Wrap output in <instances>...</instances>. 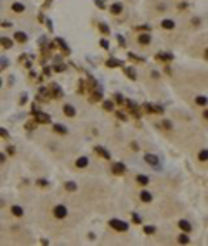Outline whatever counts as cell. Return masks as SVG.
Instances as JSON below:
<instances>
[{"label": "cell", "mask_w": 208, "mask_h": 246, "mask_svg": "<svg viewBox=\"0 0 208 246\" xmlns=\"http://www.w3.org/2000/svg\"><path fill=\"white\" fill-rule=\"evenodd\" d=\"M161 28H163V30H168V31L175 30V21L174 19H163V21H161Z\"/></svg>", "instance_id": "52a82bcc"}, {"label": "cell", "mask_w": 208, "mask_h": 246, "mask_svg": "<svg viewBox=\"0 0 208 246\" xmlns=\"http://www.w3.org/2000/svg\"><path fill=\"white\" fill-rule=\"evenodd\" d=\"M111 12L113 14H120V12H122V4H115L111 7Z\"/></svg>", "instance_id": "d6986e66"}, {"label": "cell", "mask_w": 208, "mask_h": 246, "mask_svg": "<svg viewBox=\"0 0 208 246\" xmlns=\"http://www.w3.org/2000/svg\"><path fill=\"white\" fill-rule=\"evenodd\" d=\"M11 210H12V215H16V217H23V213H24L21 206H12Z\"/></svg>", "instance_id": "2e32d148"}, {"label": "cell", "mask_w": 208, "mask_h": 246, "mask_svg": "<svg viewBox=\"0 0 208 246\" xmlns=\"http://www.w3.org/2000/svg\"><path fill=\"white\" fill-rule=\"evenodd\" d=\"M75 165H76V168H85L87 165H89V158H87V156H80L76 161H75Z\"/></svg>", "instance_id": "30bf717a"}, {"label": "cell", "mask_w": 208, "mask_h": 246, "mask_svg": "<svg viewBox=\"0 0 208 246\" xmlns=\"http://www.w3.org/2000/svg\"><path fill=\"white\" fill-rule=\"evenodd\" d=\"M135 180H137L141 186H148V184H149V177H146V175H137V177H135Z\"/></svg>", "instance_id": "4fadbf2b"}, {"label": "cell", "mask_w": 208, "mask_h": 246, "mask_svg": "<svg viewBox=\"0 0 208 246\" xmlns=\"http://www.w3.org/2000/svg\"><path fill=\"white\" fill-rule=\"evenodd\" d=\"M104 108L108 109V111H111V109H113V104H111V102H104Z\"/></svg>", "instance_id": "d4e9b609"}, {"label": "cell", "mask_w": 208, "mask_h": 246, "mask_svg": "<svg viewBox=\"0 0 208 246\" xmlns=\"http://www.w3.org/2000/svg\"><path fill=\"white\" fill-rule=\"evenodd\" d=\"M123 172H125V165H123V163H115V165H113V173L122 175Z\"/></svg>", "instance_id": "8fae6325"}, {"label": "cell", "mask_w": 208, "mask_h": 246, "mask_svg": "<svg viewBox=\"0 0 208 246\" xmlns=\"http://www.w3.org/2000/svg\"><path fill=\"white\" fill-rule=\"evenodd\" d=\"M196 102H198L200 106H205V104H206V99H205V97H198Z\"/></svg>", "instance_id": "7402d4cb"}, {"label": "cell", "mask_w": 208, "mask_h": 246, "mask_svg": "<svg viewBox=\"0 0 208 246\" xmlns=\"http://www.w3.org/2000/svg\"><path fill=\"white\" fill-rule=\"evenodd\" d=\"M141 199H142L144 203H149L153 198H151V194H149V192H146V191H144V192H141Z\"/></svg>", "instance_id": "e0dca14e"}, {"label": "cell", "mask_w": 208, "mask_h": 246, "mask_svg": "<svg viewBox=\"0 0 208 246\" xmlns=\"http://www.w3.org/2000/svg\"><path fill=\"white\" fill-rule=\"evenodd\" d=\"M4 160H5V158H4V154L0 153V163H2V161H4Z\"/></svg>", "instance_id": "83f0119b"}, {"label": "cell", "mask_w": 208, "mask_h": 246, "mask_svg": "<svg viewBox=\"0 0 208 246\" xmlns=\"http://www.w3.org/2000/svg\"><path fill=\"white\" fill-rule=\"evenodd\" d=\"M37 120H38V121H42V123L50 121V118H49L47 115H44V113H37Z\"/></svg>", "instance_id": "9a60e30c"}, {"label": "cell", "mask_w": 208, "mask_h": 246, "mask_svg": "<svg viewBox=\"0 0 208 246\" xmlns=\"http://www.w3.org/2000/svg\"><path fill=\"white\" fill-rule=\"evenodd\" d=\"M179 227H180L182 231H186V232L191 231V224L187 222V220H180V222H179Z\"/></svg>", "instance_id": "7c38bea8"}, {"label": "cell", "mask_w": 208, "mask_h": 246, "mask_svg": "<svg viewBox=\"0 0 208 246\" xmlns=\"http://www.w3.org/2000/svg\"><path fill=\"white\" fill-rule=\"evenodd\" d=\"M54 130L57 132V134H66V127H64V125H54Z\"/></svg>", "instance_id": "ac0fdd59"}, {"label": "cell", "mask_w": 208, "mask_h": 246, "mask_svg": "<svg viewBox=\"0 0 208 246\" xmlns=\"http://www.w3.org/2000/svg\"><path fill=\"white\" fill-rule=\"evenodd\" d=\"M144 232H148V234H153V232H154V227H144Z\"/></svg>", "instance_id": "cb8c5ba5"}, {"label": "cell", "mask_w": 208, "mask_h": 246, "mask_svg": "<svg viewBox=\"0 0 208 246\" xmlns=\"http://www.w3.org/2000/svg\"><path fill=\"white\" fill-rule=\"evenodd\" d=\"M200 160H201V161H206V149H203V151L200 153Z\"/></svg>", "instance_id": "603a6c76"}, {"label": "cell", "mask_w": 208, "mask_h": 246, "mask_svg": "<svg viewBox=\"0 0 208 246\" xmlns=\"http://www.w3.org/2000/svg\"><path fill=\"white\" fill-rule=\"evenodd\" d=\"M38 186H47V180H44V179L38 180Z\"/></svg>", "instance_id": "4316f807"}, {"label": "cell", "mask_w": 208, "mask_h": 246, "mask_svg": "<svg viewBox=\"0 0 208 246\" xmlns=\"http://www.w3.org/2000/svg\"><path fill=\"white\" fill-rule=\"evenodd\" d=\"M96 153H99V156H101V158H104V160H109V158H111L109 151H108V149H104V147H101V146H97V147H96Z\"/></svg>", "instance_id": "9c48e42d"}, {"label": "cell", "mask_w": 208, "mask_h": 246, "mask_svg": "<svg viewBox=\"0 0 208 246\" xmlns=\"http://www.w3.org/2000/svg\"><path fill=\"white\" fill-rule=\"evenodd\" d=\"M0 44H2V47H7V49L12 47V40H11V38H5V37L0 38Z\"/></svg>", "instance_id": "5bb4252c"}, {"label": "cell", "mask_w": 208, "mask_h": 246, "mask_svg": "<svg viewBox=\"0 0 208 246\" xmlns=\"http://www.w3.org/2000/svg\"><path fill=\"white\" fill-rule=\"evenodd\" d=\"M63 113H64L66 116H70V118H71V116L76 115V109H75L71 104H64V106H63Z\"/></svg>", "instance_id": "ba28073f"}, {"label": "cell", "mask_w": 208, "mask_h": 246, "mask_svg": "<svg viewBox=\"0 0 208 246\" xmlns=\"http://www.w3.org/2000/svg\"><path fill=\"white\" fill-rule=\"evenodd\" d=\"M66 215H68V208L64 205H57L56 208H54V217H56V218H64Z\"/></svg>", "instance_id": "5b68a950"}, {"label": "cell", "mask_w": 208, "mask_h": 246, "mask_svg": "<svg viewBox=\"0 0 208 246\" xmlns=\"http://www.w3.org/2000/svg\"><path fill=\"white\" fill-rule=\"evenodd\" d=\"M179 243H180V244H186V243H189V238H187V234H180V236H179Z\"/></svg>", "instance_id": "ffe728a7"}, {"label": "cell", "mask_w": 208, "mask_h": 246, "mask_svg": "<svg viewBox=\"0 0 208 246\" xmlns=\"http://www.w3.org/2000/svg\"><path fill=\"white\" fill-rule=\"evenodd\" d=\"M149 5H151V11L156 16H165L168 12V9H170V4L167 0H151Z\"/></svg>", "instance_id": "6da1fadb"}, {"label": "cell", "mask_w": 208, "mask_h": 246, "mask_svg": "<svg viewBox=\"0 0 208 246\" xmlns=\"http://www.w3.org/2000/svg\"><path fill=\"white\" fill-rule=\"evenodd\" d=\"M66 189L68 191H76V184L75 182H66Z\"/></svg>", "instance_id": "44dd1931"}, {"label": "cell", "mask_w": 208, "mask_h": 246, "mask_svg": "<svg viewBox=\"0 0 208 246\" xmlns=\"http://www.w3.org/2000/svg\"><path fill=\"white\" fill-rule=\"evenodd\" d=\"M144 161L149 163L151 167H154V168L160 165V160H158V156H154V154H144Z\"/></svg>", "instance_id": "8992f818"}, {"label": "cell", "mask_w": 208, "mask_h": 246, "mask_svg": "<svg viewBox=\"0 0 208 246\" xmlns=\"http://www.w3.org/2000/svg\"><path fill=\"white\" fill-rule=\"evenodd\" d=\"M9 9H11L12 14L23 16L26 12V4H24V2H21V0H12L11 4H9Z\"/></svg>", "instance_id": "7a4b0ae2"}, {"label": "cell", "mask_w": 208, "mask_h": 246, "mask_svg": "<svg viewBox=\"0 0 208 246\" xmlns=\"http://www.w3.org/2000/svg\"><path fill=\"white\" fill-rule=\"evenodd\" d=\"M135 42H137V45H141V47H149L153 42L151 35L149 33H139L137 38H135Z\"/></svg>", "instance_id": "277c9868"}, {"label": "cell", "mask_w": 208, "mask_h": 246, "mask_svg": "<svg viewBox=\"0 0 208 246\" xmlns=\"http://www.w3.org/2000/svg\"><path fill=\"white\" fill-rule=\"evenodd\" d=\"M16 38H18V40H23V42L26 40V37H24L23 33H18V35H16Z\"/></svg>", "instance_id": "484cf974"}, {"label": "cell", "mask_w": 208, "mask_h": 246, "mask_svg": "<svg viewBox=\"0 0 208 246\" xmlns=\"http://www.w3.org/2000/svg\"><path fill=\"white\" fill-rule=\"evenodd\" d=\"M0 83H2V82H0Z\"/></svg>", "instance_id": "f1b7e54d"}, {"label": "cell", "mask_w": 208, "mask_h": 246, "mask_svg": "<svg viewBox=\"0 0 208 246\" xmlns=\"http://www.w3.org/2000/svg\"><path fill=\"white\" fill-rule=\"evenodd\" d=\"M109 225H111L115 231H118V232H125L127 229H128V224H127V222H123V220H118V218L109 220Z\"/></svg>", "instance_id": "3957f363"}]
</instances>
